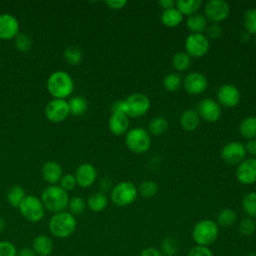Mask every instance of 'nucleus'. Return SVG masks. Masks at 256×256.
<instances>
[{
  "instance_id": "nucleus-14",
  "label": "nucleus",
  "mask_w": 256,
  "mask_h": 256,
  "mask_svg": "<svg viewBox=\"0 0 256 256\" xmlns=\"http://www.w3.org/2000/svg\"><path fill=\"white\" fill-rule=\"evenodd\" d=\"M237 180L245 185L256 182V158L244 159L238 164L235 172Z\"/></svg>"
},
{
  "instance_id": "nucleus-43",
  "label": "nucleus",
  "mask_w": 256,
  "mask_h": 256,
  "mask_svg": "<svg viewBox=\"0 0 256 256\" xmlns=\"http://www.w3.org/2000/svg\"><path fill=\"white\" fill-rule=\"evenodd\" d=\"M59 182H60L59 186L61 188H63L65 191L72 190L77 185L75 177L72 174H65V175H63Z\"/></svg>"
},
{
  "instance_id": "nucleus-29",
  "label": "nucleus",
  "mask_w": 256,
  "mask_h": 256,
  "mask_svg": "<svg viewBox=\"0 0 256 256\" xmlns=\"http://www.w3.org/2000/svg\"><path fill=\"white\" fill-rule=\"evenodd\" d=\"M70 113L75 116L83 115L87 110V101L82 96H74L68 101Z\"/></svg>"
},
{
  "instance_id": "nucleus-52",
  "label": "nucleus",
  "mask_w": 256,
  "mask_h": 256,
  "mask_svg": "<svg viewBox=\"0 0 256 256\" xmlns=\"http://www.w3.org/2000/svg\"><path fill=\"white\" fill-rule=\"evenodd\" d=\"M17 256H36V254L31 247H24L18 250Z\"/></svg>"
},
{
  "instance_id": "nucleus-47",
  "label": "nucleus",
  "mask_w": 256,
  "mask_h": 256,
  "mask_svg": "<svg viewBox=\"0 0 256 256\" xmlns=\"http://www.w3.org/2000/svg\"><path fill=\"white\" fill-rule=\"evenodd\" d=\"M105 4L113 10H120L124 8L127 4L126 0H107L105 1Z\"/></svg>"
},
{
  "instance_id": "nucleus-35",
  "label": "nucleus",
  "mask_w": 256,
  "mask_h": 256,
  "mask_svg": "<svg viewBox=\"0 0 256 256\" xmlns=\"http://www.w3.org/2000/svg\"><path fill=\"white\" fill-rule=\"evenodd\" d=\"M158 191V185L152 180H145L141 182L137 188L138 194L144 198H152Z\"/></svg>"
},
{
  "instance_id": "nucleus-8",
  "label": "nucleus",
  "mask_w": 256,
  "mask_h": 256,
  "mask_svg": "<svg viewBox=\"0 0 256 256\" xmlns=\"http://www.w3.org/2000/svg\"><path fill=\"white\" fill-rule=\"evenodd\" d=\"M185 52L194 58H201L205 56L209 50V40L204 34L191 33L185 40Z\"/></svg>"
},
{
  "instance_id": "nucleus-21",
  "label": "nucleus",
  "mask_w": 256,
  "mask_h": 256,
  "mask_svg": "<svg viewBox=\"0 0 256 256\" xmlns=\"http://www.w3.org/2000/svg\"><path fill=\"white\" fill-rule=\"evenodd\" d=\"M108 126L110 131L114 135L116 136L123 135L128 131V127H129L128 116L125 114H119V113L111 114L108 120Z\"/></svg>"
},
{
  "instance_id": "nucleus-39",
  "label": "nucleus",
  "mask_w": 256,
  "mask_h": 256,
  "mask_svg": "<svg viewBox=\"0 0 256 256\" xmlns=\"http://www.w3.org/2000/svg\"><path fill=\"white\" fill-rule=\"evenodd\" d=\"M182 84V79L180 75L176 73H170L166 75L163 79V86L167 91L175 92L177 91Z\"/></svg>"
},
{
  "instance_id": "nucleus-7",
  "label": "nucleus",
  "mask_w": 256,
  "mask_h": 256,
  "mask_svg": "<svg viewBox=\"0 0 256 256\" xmlns=\"http://www.w3.org/2000/svg\"><path fill=\"white\" fill-rule=\"evenodd\" d=\"M18 209L23 218L29 222H39L45 215V208L41 199L34 195H26Z\"/></svg>"
},
{
  "instance_id": "nucleus-56",
  "label": "nucleus",
  "mask_w": 256,
  "mask_h": 256,
  "mask_svg": "<svg viewBox=\"0 0 256 256\" xmlns=\"http://www.w3.org/2000/svg\"><path fill=\"white\" fill-rule=\"evenodd\" d=\"M255 46H256V39H255Z\"/></svg>"
},
{
  "instance_id": "nucleus-49",
  "label": "nucleus",
  "mask_w": 256,
  "mask_h": 256,
  "mask_svg": "<svg viewBox=\"0 0 256 256\" xmlns=\"http://www.w3.org/2000/svg\"><path fill=\"white\" fill-rule=\"evenodd\" d=\"M245 149H246V152H248L249 154L256 156V139L249 140L245 145Z\"/></svg>"
},
{
  "instance_id": "nucleus-12",
  "label": "nucleus",
  "mask_w": 256,
  "mask_h": 256,
  "mask_svg": "<svg viewBox=\"0 0 256 256\" xmlns=\"http://www.w3.org/2000/svg\"><path fill=\"white\" fill-rule=\"evenodd\" d=\"M246 156L245 145L239 141H231L224 145L221 150V158L230 165L241 163Z\"/></svg>"
},
{
  "instance_id": "nucleus-51",
  "label": "nucleus",
  "mask_w": 256,
  "mask_h": 256,
  "mask_svg": "<svg viewBox=\"0 0 256 256\" xmlns=\"http://www.w3.org/2000/svg\"><path fill=\"white\" fill-rule=\"evenodd\" d=\"M159 5L163 9V11H165V10H169V9L174 8L175 1H173V0H160Z\"/></svg>"
},
{
  "instance_id": "nucleus-42",
  "label": "nucleus",
  "mask_w": 256,
  "mask_h": 256,
  "mask_svg": "<svg viewBox=\"0 0 256 256\" xmlns=\"http://www.w3.org/2000/svg\"><path fill=\"white\" fill-rule=\"evenodd\" d=\"M18 249L15 244L8 241L2 240L0 241V256H17Z\"/></svg>"
},
{
  "instance_id": "nucleus-41",
  "label": "nucleus",
  "mask_w": 256,
  "mask_h": 256,
  "mask_svg": "<svg viewBox=\"0 0 256 256\" xmlns=\"http://www.w3.org/2000/svg\"><path fill=\"white\" fill-rule=\"evenodd\" d=\"M14 44L17 50L21 52H28L32 47V40L27 34L18 33V35L14 38Z\"/></svg>"
},
{
  "instance_id": "nucleus-2",
  "label": "nucleus",
  "mask_w": 256,
  "mask_h": 256,
  "mask_svg": "<svg viewBox=\"0 0 256 256\" xmlns=\"http://www.w3.org/2000/svg\"><path fill=\"white\" fill-rule=\"evenodd\" d=\"M73 88V79L65 71H55L47 80V90L56 99H65L70 96Z\"/></svg>"
},
{
  "instance_id": "nucleus-34",
  "label": "nucleus",
  "mask_w": 256,
  "mask_h": 256,
  "mask_svg": "<svg viewBox=\"0 0 256 256\" xmlns=\"http://www.w3.org/2000/svg\"><path fill=\"white\" fill-rule=\"evenodd\" d=\"M64 59L70 65H78L82 61V52L77 46H68L63 52Z\"/></svg>"
},
{
  "instance_id": "nucleus-30",
  "label": "nucleus",
  "mask_w": 256,
  "mask_h": 256,
  "mask_svg": "<svg viewBox=\"0 0 256 256\" xmlns=\"http://www.w3.org/2000/svg\"><path fill=\"white\" fill-rule=\"evenodd\" d=\"M236 218H237L236 213L232 209L225 208L218 213L216 218V224L218 225V227L220 226V227L227 228L232 226L235 223Z\"/></svg>"
},
{
  "instance_id": "nucleus-15",
  "label": "nucleus",
  "mask_w": 256,
  "mask_h": 256,
  "mask_svg": "<svg viewBox=\"0 0 256 256\" xmlns=\"http://www.w3.org/2000/svg\"><path fill=\"white\" fill-rule=\"evenodd\" d=\"M240 91L233 84H224L219 87L217 91L218 103L228 108L237 106L240 102Z\"/></svg>"
},
{
  "instance_id": "nucleus-40",
  "label": "nucleus",
  "mask_w": 256,
  "mask_h": 256,
  "mask_svg": "<svg viewBox=\"0 0 256 256\" xmlns=\"http://www.w3.org/2000/svg\"><path fill=\"white\" fill-rule=\"evenodd\" d=\"M255 231H256V222L253 218L246 217L240 221L239 232L242 236L244 237L252 236Z\"/></svg>"
},
{
  "instance_id": "nucleus-26",
  "label": "nucleus",
  "mask_w": 256,
  "mask_h": 256,
  "mask_svg": "<svg viewBox=\"0 0 256 256\" xmlns=\"http://www.w3.org/2000/svg\"><path fill=\"white\" fill-rule=\"evenodd\" d=\"M202 2L200 0H177L175 2V8L184 16H191L195 14L201 7Z\"/></svg>"
},
{
  "instance_id": "nucleus-25",
  "label": "nucleus",
  "mask_w": 256,
  "mask_h": 256,
  "mask_svg": "<svg viewBox=\"0 0 256 256\" xmlns=\"http://www.w3.org/2000/svg\"><path fill=\"white\" fill-rule=\"evenodd\" d=\"M239 131L246 139H256V116H248L244 118L240 122Z\"/></svg>"
},
{
  "instance_id": "nucleus-28",
  "label": "nucleus",
  "mask_w": 256,
  "mask_h": 256,
  "mask_svg": "<svg viewBox=\"0 0 256 256\" xmlns=\"http://www.w3.org/2000/svg\"><path fill=\"white\" fill-rule=\"evenodd\" d=\"M25 196V190L18 185H14L8 189L6 194V200L12 207L18 208Z\"/></svg>"
},
{
  "instance_id": "nucleus-19",
  "label": "nucleus",
  "mask_w": 256,
  "mask_h": 256,
  "mask_svg": "<svg viewBox=\"0 0 256 256\" xmlns=\"http://www.w3.org/2000/svg\"><path fill=\"white\" fill-rule=\"evenodd\" d=\"M31 248L36 256H49L54 248L52 239L46 234H38L32 240Z\"/></svg>"
},
{
  "instance_id": "nucleus-10",
  "label": "nucleus",
  "mask_w": 256,
  "mask_h": 256,
  "mask_svg": "<svg viewBox=\"0 0 256 256\" xmlns=\"http://www.w3.org/2000/svg\"><path fill=\"white\" fill-rule=\"evenodd\" d=\"M204 13L206 19L212 23H218L229 16L230 6L224 0H210L205 4Z\"/></svg>"
},
{
  "instance_id": "nucleus-54",
  "label": "nucleus",
  "mask_w": 256,
  "mask_h": 256,
  "mask_svg": "<svg viewBox=\"0 0 256 256\" xmlns=\"http://www.w3.org/2000/svg\"><path fill=\"white\" fill-rule=\"evenodd\" d=\"M249 39H250V34H249V33L244 32V33L241 35V40H242L243 42H247Z\"/></svg>"
},
{
  "instance_id": "nucleus-44",
  "label": "nucleus",
  "mask_w": 256,
  "mask_h": 256,
  "mask_svg": "<svg viewBox=\"0 0 256 256\" xmlns=\"http://www.w3.org/2000/svg\"><path fill=\"white\" fill-rule=\"evenodd\" d=\"M187 256H214L213 252L205 246L196 245L190 249Z\"/></svg>"
},
{
  "instance_id": "nucleus-20",
  "label": "nucleus",
  "mask_w": 256,
  "mask_h": 256,
  "mask_svg": "<svg viewBox=\"0 0 256 256\" xmlns=\"http://www.w3.org/2000/svg\"><path fill=\"white\" fill-rule=\"evenodd\" d=\"M43 179L51 185H56L63 176L62 167L56 161H47L41 170Z\"/></svg>"
},
{
  "instance_id": "nucleus-5",
  "label": "nucleus",
  "mask_w": 256,
  "mask_h": 256,
  "mask_svg": "<svg viewBox=\"0 0 256 256\" xmlns=\"http://www.w3.org/2000/svg\"><path fill=\"white\" fill-rule=\"evenodd\" d=\"M125 144L131 152L135 154H143L147 152L151 146V137L147 130L140 127H134L127 131Z\"/></svg>"
},
{
  "instance_id": "nucleus-55",
  "label": "nucleus",
  "mask_w": 256,
  "mask_h": 256,
  "mask_svg": "<svg viewBox=\"0 0 256 256\" xmlns=\"http://www.w3.org/2000/svg\"><path fill=\"white\" fill-rule=\"evenodd\" d=\"M247 256H256V252H250L247 254Z\"/></svg>"
},
{
  "instance_id": "nucleus-48",
  "label": "nucleus",
  "mask_w": 256,
  "mask_h": 256,
  "mask_svg": "<svg viewBox=\"0 0 256 256\" xmlns=\"http://www.w3.org/2000/svg\"><path fill=\"white\" fill-rule=\"evenodd\" d=\"M139 256H163V255L159 249L154 247H147L139 253Z\"/></svg>"
},
{
  "instance_id": "nucleus-17",
  "label": "nucleus",
  "mask_w": 256,
  "mask_h": 256,
  "mask_svg": "<svg viewBox=\"0 0 256 256\" xmlns=\"http://www.w3.org/2000/svg\"><path fill=\"white\" fill-rule=\"evenodd\" d=\"M19 33V22L11 14H0V39H14Z\"/></svg>"
},
{
  "instance_id": "nucleus-53",
  "label": "nucleus",
  "mask_w": 256,
  "mask_h": 256,
  "mask_svg": "<svg viewBox=\"0 0 256 256\" xmlns=\"http://www.w3.org/2000/svg\"><path fill=\"white\" fill-rule=\"evenodd\" d=\"M5 227H6V222H5V220H4L3 217H0V234L4 231Z\"/></svg>"
},
{
  "instance_id": "nucleus-4",
  "label": "nucleus",
  "mask_w": 256,
  "mask_h": 256,
  "mask_svg": "<svg viewBox=\"0 0 256 256\" xmlns=\"http://www.w3.org/2000/svg\"><path fill=\"white\" fill-rule=\"evenodd\" d=\"M219 234V227L211 219L198 221L192 229V238L196 245L208 247L215 242Z\"/></svg>"
},
{
  "instance_id": "nucleus-31",
  "label": "nucleus",
  "mask_w": 256,
  "mask_h": 256,
  "mask_svg": "<svg viewBox=\"0 0 256 256\" xmlns=\"http://www.w3.org/2000/svg\"><path fill=\"white\" fill-rule=\"evenodd\" d=\"M242 209L247 217L256 218V192H249L243 197Z\"/></svg>"
},
{
  "instance_id": "nucleus-11",
  "label": "nucleus",
  "mask_w": 256,
  "mask_h": 256,
  "mask_svg": "<svg viewBox=\"0 0 256 256\" xmlns=\"http://www.w3.org/2000/svg\"><path fill=\"white\" fill-rule=\"evenodd\" d=\"M70 114L68 101L65 99H56L49 101L45 107V116L51 122H62Z\"/></svg>"
},
{
  "instance_id": "nucleus-46",
  "label": "nucleus",
  "mask_w": 256,
  "mask_h": 256,
  "mask_svg": "<svg viewBox=\"0 0 256 256\" xmlns=\"http://www.w3.org/2000/svg\"><path fill=\"white\" fill-rule=\"evenodd\" d=\"M111 112H112V114L119 113V114L127 115V107H126L125 100H117V101H115L112 104V106H111Z\"/></svg>"
},
{
  "instance_id": "nucleus-37",
  "label": "nucleus",
  "mask_w": 256,
  "mask_h": 256,
  "mask_svg": "<svg viewBox=\"0 0 256 256\" xmlns=\"http://www.w3.org/2000/svg\"><path fill=\"white\" fill-rule=\"evenodd\" d=\"M86 206H87V204L82 197L75 196V197L69 199L67 209H68V212L75 217L77 215H81L85 211Z\"/></svg>"
},
{
  "instance_id": "nucleus-22",
  "label": "nucleus",
  "mask_w": 256,
  "mask_h": 256,
  "mask_svg": "<svg viewBox=\"0 0 256 256\" xmlns=\"http://www.w3.org/2000/svg\"><path fill=\"white\" fill-rule=\"evenodd\" d=\"M199 123L200 116L194 109H186L180 116V125L185 131L191 132L196 130Z\"/></svg>"
},
{
  "instance_id": "nucleus-6",
  "label": "nucleus",
  "mask_w": 256,
  "mask_h": 256,
  "mask_svg": "<svg viewBox=\"0 0 256 256\" xmlns=\"http://www.w3.org/2000/svg\"><path fill=\"white\" fill-rule=\"evenodd\" d=\"M137 195V188L132 182L122 181L113 186L110 198L116 206L125 207L132 204L136 200Z\"/></svg>"
},
{
  "instance_id": "nucleus-3",
  "label": "nucleus",
  "mask_w": 256,
  "mask_h": 256,
  "mask_svg": "<svg viewBox=\"0 0 256 256\" xmlns=\"http://www.w3.org/2000/svg\"><path fill=\"white\" fill-rule=\"evenodd\" d=\"M76 219L68 211L58 212L52 215L49 220L50 233L56 238H68L76 229Z\"/></svg>"
},
{
  "instance_id": "nucleus-23",
  "label": "nucleus",
  "mask_w": 256,
  "mask_h": 256,
  "mask_svg": "<svg viewBox=\"0 0 256 256\" xmlns=\"http://www.w3.org/2000/svg\"><path fill=\"white\" fill-rule=\"evenodd\" d=\"M186 27L194 34H202L207 28V19L203 14L195 13L188 16L186 20Z\"/></svg>"
},
{
  "instance_id": "nucleus-27",
  "label": "nucleus",
  "mask_w": 256,
  "mask_h": 256,
  "mask_svg": "<svg viewBox=\"0 0 256 256\" xmlns=\"http://www.w3.org/2000/svg\"><path fill=\"white\" fill-rule=\"evenodd\" d=\"M161 21L165 26L173 28L178 26L183 21V15L174 7L162 12Z\"/></svg>"
},
{
  "instance_id": "nucleus-9",
  "label": "nucleus",
  "mask_w": 256,
  "mask_h": 256,
  "mask_svg": "<svg viewBox=\"0 0 256 256\" xmlns=\"http://www.w3.org/2000/svg\"><path fill=\"white\" fill-rule=\"evenodd\" d=\"M127 107V116L137 118L145 115L150 109V99L143 93L130 94L125 99Z\"/></svg>"
},
{
  "instance_id": "nucleus-16",
  "label": "nucleus",
  "mask_w": 256,
  "mask_h": 256,
  "mask_svg": "<svg viewBox=\"0 0 256 256\" xmlns=\"http://www.w3.org/2000/svg\"><path fill=\"white\" fill-rule=\"evenodd\" d=\"M183 86L186 92L191 95L203 93L208 86L207 78L200 72H191L184 78Z\"/></svg>"
},
{
  "instance_id": "nucleus-45",
  "label": "nucleus",
  "mask_w": 256,
  "mask_h": 256,
  "mask_svg": "<svg viewBox=\"0 0 256 256\" xmlns=\"http://www.w3.org/2000/svg\"><path fill=\"white\" fill-rule=\"evenodd\" d=\"M206 33H207V36H208L210 39L216 40V39H218V38L221 36L222 28H221V26L218 25L217 23H212V24H210L209 26H207V28H206Z\"/></svg>"
},
{
  "instance_id": "nucleus-50",
  "label": "nucleus",
  "mask_w": 256,
  "mask_h": 256,
  "mask_svg": "<svg viewBox=\"0 0 256 256\" xmlns=\"http://www.w3.org/2000/svg\"><path fill=\"white\" fill-rule=\"evenodd\" d=\"M112 181L111 179L109 178H104L102 179L101 181V184H100V189H101V192L104 193L105 191H108V190H112Z\"/></svg>"
},
{
  "instance_id": "nucleus-38",
  "label": "nucleus",
  "mask_w": 256,
  "mask_h": 256,
  "mask_svg": "<svg viewBox=\"0 0 256 256\" xmlns=\"http://www.w3.org/2000/svg\"><path fill=\"white\" fill-rule=\"evenodd\" d=\"M243 25L247 33L256 35V8H251L245 12Z\"/></svg>"
},
{
  "instance_id": "nucleus-13",
  "label": "nucleus",
  "mask_w": 256,
  "mask_h": 256,
  "mask_svg": "<svg viewBox=\"0 0 256 256\" xmlns=\"http://www.w3.org/2000/svg\"><path fill=\"white\" fill-rule=\"evenodd\" d=\"M196 111L199 114L200 118L204 119L207 122L218 121L222 114L220 104L211 98L202 99L198 103Z\"/></svg>"
},
{
  "instance_id": "nucleus-24",
  "label": "nucleus",
  "mask_w": 256,
  "mask_h": 256,
  "mask_svg": "<svg viewBox=\"0 0 256 256\" xmlns=\"http://www.w3.org/2000/svg\"><path fill=\"white\" fill-rule=\"evenodd\" d=\"M87 206L88 208L93 212H101L105 210V208L108 205V198L105 195V193L102 192H96L93 193L88 197L87 200Z\"/></svg>"
},
{
  "instance_id": "nucleus-18",
  "label": "nucleus",
  "mask_w": 256,
  "mask_h": 256,
  "mask_svg": "<svg viewBox=\"0 0 256 256\" xmlns=\"http://www.w3.org/2000/svg\"><path fill=\"white\" fill-rule=\"evenodd\" d=\"M77 185L83 188H87L94 184L97 178L96 168L90 163H83L79 165L74 174Z\"/></svg>"
},
{
  "instance_id": "nucleus-36",
  "label": "nucleus",
  "mask_w": 256,
  "mask_h": 256,
  "mask_svg": "<svg viewBox=\"0 0 256 256\" xmlns=\"http://www.w3.org/2000/svg\"><path fill=\"white\" fill-rule=\"evenodd\" d=\"M172 64L177 71H185L190 67L191 57L186 52H177L172 58Z\"/></svg>"
},
{
  "instance_id": "nucleus-1",
  "label": "nucleus",
  "mask_w": 256,
  "mask_h": 256,
  "mask_svg": "<svg viewBox=\"0 0 256 256\" xmlns=\"http://www.w3.org/2000/svg\"><path fill=\"white\" fill-rule=\"evenodd\" d=\"M69 199L67 191L59 185H50L46 187L41 195V201L45 210H48L53 214L65 211Z\"/></svg>"
},
{
  "instance_id": "nucleus-33",
  "label": "nucleus",
  "mask_w": 256,
  "mask_h": 256,
  "mask_svg": "<svg viewBox=\"0 0 256 256\" xmlns=\"http://www.w3.org/2000/svg\"><path fill=\"white\" fill-rule=\"evenodd\" d=\"M179 249L178 242L173 237H165L160 243V252L163 256H174Z\"/></svg>"
},
{
  "instance_id": "nucleus-32",
  "label": "nucleus",
  "mask_w": 256,
  "mask_h": 256,
  "mask_svg": "<svg viewBox=\"0 0 256 256\" xmlns=\"http://www.w3.org/2000/svg\"><path fill=\"white\" fill-rule=\"evenodd\" d=\"M168 129V122L163 117H154L148 125V131L154 136H161Z\"/></svg>"
}]
</instances>
